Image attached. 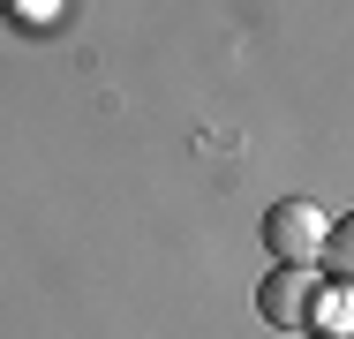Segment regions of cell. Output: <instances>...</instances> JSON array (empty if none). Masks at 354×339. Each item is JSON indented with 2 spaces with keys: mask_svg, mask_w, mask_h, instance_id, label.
<instances>
[{
  "mask_svg": "<svg viewBox=\"0 0 354 339\" xmlns=\"http://www.w3.org/2000/svg\"><path fill=\"white\" fill-rule=\"evenodd\" d=\"M0 8H15V0H0Z\"/></svg>",
  "mask_w": 354,
  "mask_h": 339,
  "instance_id": "cell-4",
  "label": "cell"
},
{
  "mask_svg": "<svg viewBox=\"0 0 354 339\" xmlns=\"http://www.w3.org/2000/svg\"><path fill=\"white\" fill-rule=\"evenodd\" d=\"M317 294H324L317 264H272V279L257 286V317H264L272 332H309V309H317Z\"/></svg>",
  "mask_w": 354,
  "mask_h": 339,
  "instance_id": "cell-2",
  "label": "cell"
},
{
  "mask_svg": "<svg viewBox=\"0 0 354 339\" xmlns=\"http://www.w3.org/2000/svg\"><path fill=\"white\" fill-rule=\"evenodd\" d=\"M309 332H324V339H347V286L317 294V309H309Z\"/></svg>",
  "mask_w": 354,
  "mask_h": 339,
  "instance_id": "cell-3",
  "label": "cell"
},
{
  "mask_svg": "<svg viewBox=\"0 0 354 339\" xmlns=\"http://www.w3.org/2000/svg\"><path fill=\"white\" fill-rule=\"evenodd\" d=\"M264 257L272 264H317V249H324V234H332V219L317 211L309 196H279L272 211H264Z\"/></svg>",
  "mask_w": 354,
  "mask_h": 339,
  "instance_id": "cell-1",
  "label": "cell"
}]
</instances>
